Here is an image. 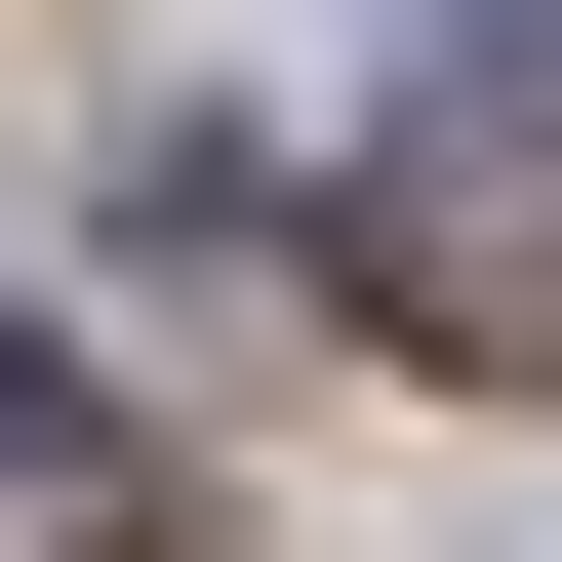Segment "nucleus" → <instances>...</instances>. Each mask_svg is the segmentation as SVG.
I'll return each mask as SVG.
<instances>
[{
  "label": "nucleus",
  "instance_id": "f257e3e1",
  "mask_svg": "<svg viewBox=\"0 0 562 562\" xmlns=\"http://www.w3.org/2000/svg\"><path fill=\"white\" fill-rule=\"evenodd\" d=\"M362 322L482 362V402H562V121H402L362 161Z\"/></svg>",
  "mask_w": 562,
  "mask_h": 562
},
{
  "label": "nucleus",
  "instance_id": "f03ea898",
  "mask_svg": "<svg viewBox=\"0 0 562 562\" xmlns=\"http://www.w3.org/2000/svg\"><path fill=\"white\" fill-rule=\"evenodd\" d=\"M0 562H161V442H121L81 362H0Z\"/></svg>",
  "mask_w": 562,
  "mask_h": 562
},
{
  "label": "nucleus",
  "instance_id": "7ed1b4c3",
  "mask_svg": "<svg viewBox=\"0 0 562 562\" xmlns=\"http://www.w3.org/2000/svg\"><path fill=\"white\" fill-rule=\"evenodd\" d=\"M402 41H482V0H402Z\"/></svg>",
  "mask_w": 562,
  "mask_h": 562
}]
</instances>
